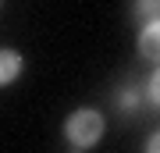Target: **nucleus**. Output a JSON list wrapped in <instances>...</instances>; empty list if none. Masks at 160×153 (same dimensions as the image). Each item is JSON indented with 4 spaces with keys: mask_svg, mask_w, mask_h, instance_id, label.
Listing matches in <instances>:
<instances>
[{
    "mask_svg": "<svg viewBox=\"0 0 160 153\" xmlns=\"http://www.w3.org/2000/svg\"><path fill=\"white\" fill-rule=\"evenodd\" d=\"M132 11H135L139 22H146V18H157V14H160V0H135V4H132Z\"/></svg>",
    "mask_w": 160,
    "mask_h": 153,
    "instance_id": "20e7f679",
    "label": "nucleus"
},
{
    "mask_svg": "<svg viewBox=\"0 0 160 153\" xmlns=\"http://www.w3.org/2000/svg\"><path fill=\"white\" fill-rule=\"evenodd\" d=\"M103 132H107V121H103V114L96 107H78V110L68 114V121H64V142H68L75 153L92 150L103 139Z\"/></svg>",
    "mask_w": 160,
    "mask_h": 153,
    "instance_id": "f257e3e1",
    "label": "nucleus"
},
{
    "mask_svg": "<svg viewBox=\"0 0 160 153\" xmlns=\"http://www.w3.org/2000/svg\"><path fill=\"white\" fill-rule=\"evenodd\" d=\"M135 50H139L142 61L160 64V14L142 22V28H139V36H135Z\"/></svg>",
    "mask_w": 160,
    "mask_h": 153,
    "instance_id": "f03ea898",
    "label": "nucleus"
},
{
    "mask_svg": "<svg viewBox=\"0 0 160 153\" xmlns=\"http://www.w3.org/2000/svg\"><path fill=\"white\" fill-rule=\"evenodd\" d=\"M146 153H160V132H153V135L146 139Z\"/></svg>",
    "mask_w": 160,
    "mask_h": 153,
    "instance_id": "0eeeda50",
    "label": "nucleus"
},
{
    "mask_svg": "<svg viewBox=\"0 0 160 153\" xmlns=\"http://www.w3.org/2000/svg\"><path fill=\"white\" fill-rule=\"evenodd\" d=\"M146 100L153 103V107H160V64L153 68V75H149V82H146Z\"/></svg>",
    "mask_w": 160,
    "mask_h": 153,
    "instance_id": "39448f33",
    "label": "nucleus"
},
{
    "mask_svg": "<svg viewBox=\"0 0 160 153\" xmlns=\"http://www.w3.org/2000/svg\"><path fill=\"white\" fill-rule=\"evenodd\" d=\"M18 75H22V54L11 50V46H4L0 50V85L18 82Z\"/></svg>",
    "mask_w": 160,
    "mask_h": 153,
    "instance_id": "7ed1b4c3",
    "label": "nucleus"
},
{
    "mask_svg": "<svg viewBox=\"0 0 160 153\" xmlns=\"http://www.w3.org/2000/svg\"><path fill=\"white\" fill-rule=\"evenodd\" d=\"M139 100H142V96H139V89H125V93L118 96V103H121L125 110H135V107H139Z\"/></svg>",
    "mask_w": 160,
    "mask_h": 153,
    "instance_id": "423d86ee",
    "label": "nucleus"
}]
</instances>
